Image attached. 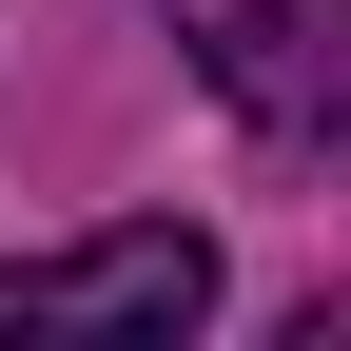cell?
I'll return each instance as SVG.
<instances>
[{
  "instance_id": "6da1fadb",
  "label": "cell",
  "mask_w": 351,
  "mask_h": 351,
  "mask_svg": "<svg viewBox=\"0 0 351 351\" xmlns=\"http://www.w3.org/2000/svg\"><path fill=\"white\" fill-rule=\"evenodd\" d=\"M215 313V234L195 215H117V234L0 254V351H176Z\"/></svg>"
},
{
  "instance_id": "7a4b0ae2",
  "label": "cell",
  "mask_w": 351,
  "mask_h": 351,
  "mask_svg": "<svg viewBox=\"0 0 351 351\" xmlns=\"http://www.w3.org/2000/svg\"><path fill=\"white\" fill-rule=\"evenodd\" d=\"M176 59L274 156H351V0H176Z\"/></svg>"
}]
</instances>
